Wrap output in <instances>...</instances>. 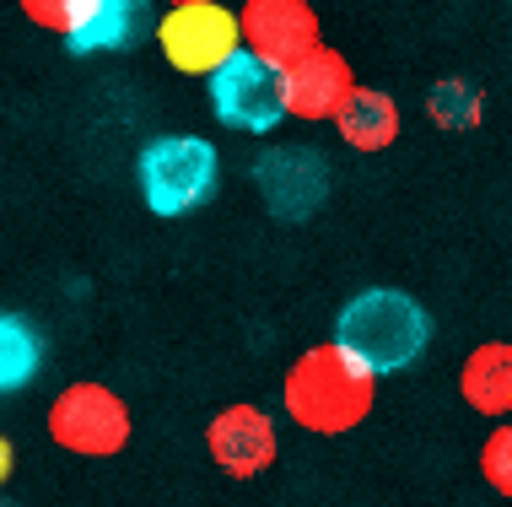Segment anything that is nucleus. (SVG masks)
<instances>
[{
	"label": "nucleus",
	"instance_id": "4468645a",
	"mask_svg": "<svg viewBox=\"0 0 512 507\" xmlns=\"http://www.w3.org/2000/svg\"><path fill=\"white\" fill-rule=\"evenodd\" d=\"M44 367V340L17 313H0V394H17Z\"/></svg>",
	"mask_w": 512,
	"mask_h": 507
},
{
	"label": "nucleus",
	"instance_id": "6ab92c4d",
	"mask_svg": "<svg viewBox=\"0 0 512 507\" xmlns=\"http://www.w3.org/2000/svg\"><path fill=\"white\" fill-rule=\"evenodd\" d=\"M0 507H17V502H6V497H0Z\"/></svg>",
	"mask_w": 512,
	"mask_h": 507
},
{
	"label": "nucleus",
	"instance_id": "dca6fc26",
	"mask_svg": "<svg viewBox=\"0 0 512 507\" xmlns=\"http://www.w3.org/2000/svg\"><path fill=\"white\" fill-rule=\"evenodd\" d=\"M480 475L496 497H512V416L496 421L491 437L480 443Z\"/></svg>",
	"mask_w": 512,
	"mask_h": 507
},
{
	"label": "nucleus",
	"instance_id": "f03ea898",
	"mask_svg": "<svg viewBox=\"0 0 512 507\" xmlns=\"http://www.w3.org/2000/svg\"><path fill=\"white\" fill-rule=\"evenodd\" d=\"M335 340L351 356H362L372 373H405L415 356L432 340V319L399 286H372V292H356L351 303L335 313Z\"/></svg>",
	"mask_w": 512,
	"mask_h": 507
},
{
	"label": "nucleus",
	"instance_id": "a211bd4d",
	"mask_svg": "<svg viewBox=\"0 0 512 507\" xmlns=\"http://www.w3.org/2000/svg\"><path fill=\"white\" fill-rule=\"evenodd\" d=\"M11 470H17V448H11V437H0V486L11 481Z\"/></svg>",
	"mask_w": 512,
	"mask_h": 507
},
{
	"label": "nucleus",
	"instance_id": "f257e3e1",
	"mask_svg": "<svg viewBox=\"0 0 512 507\" xmlns=\"http://www.w3.org/2000/svg\"><path fill=\"white\" fill-rule=\"evenodd\" d=\"M372 400H378V373H372L362 356L345 351L340 340L302 351L281 383L286 416L302 432H318V437L356 432L372 416Z\"/></svg>",
	"mask_w": 512,
	"mask_h": 507
},
{
	"label": "nucleus",
	"instance_id": "f3484780",
	"mask_svg": "<svg viewBox=\"0 0 512 507\" xmlns=\"http://www.w3.org/2000/svg\"><path fill=\"white\" fill-rule=\"evenodd\" d=\"M92 0H22V17L33 27H49V33H76L81 22H87Z\"/></svg>",
	"mask_w": 512,
	"mask_h": 507
},
{
	"label": "nucleus",
	"instance_id": "423d86ee",
	"mask_svg": "<svg viewBox=\"0 0 512 507\" xmlns=\"http://www.w3.org/2000/svg\"><path fill=\"white\" fill-rule=\"evenodd\" d=\"M211 87V108L221 125L248 130V135H265L286 119V71L270 60H259L254 49H238L227 65H216L205 76Z\"/></svg>",
	"mask_w": 512,
	"mask_h": 507
},
{
	"label": "nucleus",
	"instance_id": "20e7f679",
	"mask_svg": "<svg viewBox=\"0 0 512 507\" xmlns=\"http://www.w3.org/2000/svg\"><path fill=\"white\" fill-rule=\"evenodd\" d=\"M157 44L173 71L211 76L216 65H227L243 49V27L238 11H227L221 0H173L157 22Z\"/></svg>",
	"mask_w": 512,
	"mask_h": 507
},
{
	"label": "nucleus",
	"instance_id": "6e6552de",
	"mask_svg": "<svg viewBox=\"0 0 512 507\" xmlns=\"http://www.w3.org/2000/svg\"><path fill=\"white\" fill-rule=\"evenodd\" d=\"M243 49H254L270 65H297L318 49V11L308 0H243L238 6Z\"/></svg>",
	"mask_w": 512,
	"mask_h": 507
},
{
	"label": "nucleus",
	"instance_id": "39448f33",
	"mask_svg": "<svg viewBox=\"0 0 512 507\" xmlns=\"http://www.w3.org/2000/svg\"><path fill=\"white\" fill-rule=\"evenodd\" d=\"M49 437L65 454L81 459H114L130 443V405L108 383H71L49 405Z\"/></svg>",
	"mask_w": 512,
	"mask_h": 507
},
{
	"label": "nucleus",
	"instance_id": "9b49d317",
	"mask_svg": "<svg viewBox=\"0 0 512 507\" xmlns=\"http://www.w3.org/2000/svg\"><path fill=\"white\" fill-rule=\"evenodd\" d=\"M459 394L469 410L502 421L512 416V340H486L464 356L459 367Z\"/></svg>",
	"mask_w": 512,
	"mask_h": 507
},
{
	"label": "nucleus",
	"instance_id": "1a4fd4ad",
	"mask_svg": "<svg viewBox=\"0 0 512 507\" xmlns=\"http://www.w3.org/2000/svg\"><path fill=\"white\" fill-rule=\"evenodd\" d=\"M205 448H211L216 470L238 475V481H254V475H265L275 454H281V432H275L270 410L259 405H227L211 416V427H205Z\"/></svg>",
	"mask_w": 512,
	"mask_h": 507
},
{
	"label": "nucleus",
	"instance_id": "ddd939ff",
	"mask_svg": "<svg viewBox=\"0 0 512 507\" xmlns=\"http://www.w3.org/2000/svg\"><path fill=\"white\" fill-rule=\"evenodd\" d=\"M146 27V0H92L87 22L76 33H65L71 54H114L130 49Z\"/></svg>",
	"mask_w": 512,
	"mask_h": 507
},
{
	"label": "nucleus",
	"instance_id": "f8f14e48",
	"mask_svg": "<svg viewBox=\"0 0 512 507\" xmlns=\"http://www.w3.org/2000/svg\"><path fill=\"white\" fill-rule=\"evenodd\" d=\"M329 125L340 130V141L351 146V152H389L399 141V103L383 87H362V81H356V92L340 103V114L329 119Z\"/></svg>",
	"mask_w": 512,
	"mask_h": 507
},
{
	"label": "nucleus",
	"instance_id": "9d476101",
	"mask_svg": "<svg viewBox=\"0 0 512 507\" xmlns=\"http://www.w3.org/2000/svg\"><path fill=\"white\" fill-rule=\"evenodd\" d=\"M351 92H356V71L340 49L318 44L297 65H286V114L308 119V125H329Z\"/></svg>",
	"mask_w": 512,
	"mask_h": 507
},
{
	"label": "nucleus",
	"instance_id": "0eeeda50",
	"mask_svg": "<svg viewBox=\"0 0 512 507\" xmlns=\"http://www.w3.org/2000/svg\"><path fill=\"white\" fill-rule=\"evenodd\" d=\"M254 184L281 222H302L329 195V162L313 146H270L254 162Z\"/></svg>",
	"mask_w": 512,
	"mask_h": 507
},
{
	"label": "nucleus",
	"instance_id": "7ed1b4c3",
	"mask_svg": "<svg viewBox=\"0 0 512 507\" xmlns=\"http://www.w3.org/2000/svg\"><path fill=\"white\" fill-rule=\"evenodd\" d=\"M135 178H141V195L157 216H189L216 195L221 162L216 146L200 135H157L141 146Z\"/></svg>",
	"mask_w": 512,
	"mask_h": 507
},
{
	"label": "nucleus",
	"instance_id": "aec40b11",
	"mask_svg": "<svg viewBox=\"0 0 512 507\" xmlns=\"http://www.w3.org/2000/svg\"><path fill=\"white\" fill-rule=\"evenodd\" d=\"M168 6H173V0H168Z\"/></svg>",
	"mask_w": 512,
	"mask_h": 507
},
{
	"label": "nucleus",
	"instance_id": "2eb2a0df",
	"mask_svg": "<svg viewBox=\"0 0 512 507\" xmlns=\"http://www.w3.org/2000/svg\"><path fill=\"white\" fill-rule=\"evenodd\" d=\"M426 114H432L437 130H475L480 125V87L464 76H442L432 92H426Z\"/></svg>",
	"mask_w": 512,
	"mask_h": 507
}]
</instances>
